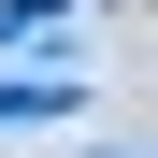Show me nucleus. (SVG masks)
Here are the masks:
<instances>
[{"instance_id":"nucleus-1","label":"nucleus","mask_w":158,"mask_h":158,"mask_svg":"<svg viewBox=\"0 0 158 158\" xmlns=\"http://www.w3.org/2000/svg\"><path fill=\"white\" fill-rule=\"evenodd\" d=\"M0 115H86L72 72H0Z\"/></svg>"}]
</instances>
